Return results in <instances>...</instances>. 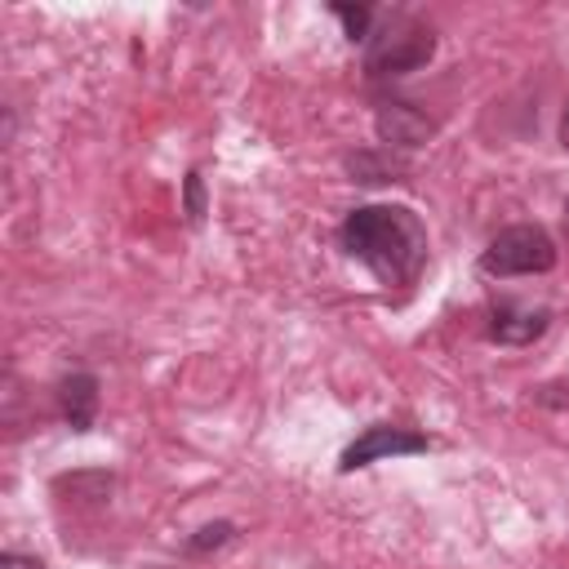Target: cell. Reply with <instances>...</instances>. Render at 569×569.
I'll return each instance as SVG.
<instances>
[{"instance_id": "cell-9", "label": "cell", "mask_w": 569, "mask_h": 569, "mask_svg": "<svg viewBox=\"0 0 569 569\" xmlns=\"http://www.w3.org/2000/svg\"><path fill=\"white\" fill-rule=\"evenodd\" d=\"M347 169H351V178H356V182H391V173H396V164H382V160H373L369 151L351 156V160H347Z\"/></svg>"}, {"instance_id": "cell-11", "label": "cell", "mask_w": 569, "mask_h": 569, "mask_svg": "<svg viewBox=\"0 0 569 569\" xmlns=\"http://www.w3.org/2000/svg\"><path fill=\"white\" fill-rule=\"evenodd\" d=\"M204 213V200H200V173H187V218L196 222Z\"/></svg>"}, {"instance_id": "cell-14", "label": "cell", "mask_w": 569, "mask_h": 569, "mask_svg": "<svg viewBox=\"0 0 569 569\" xmlns=\"http://www.w3.org/2000/svg\"><path fill=\"white\" fill-rule=\"evenodd\" d=\"M565 222H569V200H565Z\"/></svg>"}, {"instance_id": "cell-13", "label": "cell", "mask_w": 569, "mask_h": 569, "mask_svg": "<svg viewBox=\"0 0 569 569\" xmlns=\"http://www.w3.org/2000/svg\"><path fill=\"white\" fill-rule=\"evenodd\" d=\"M560 142H565V151H569V107H565V120H560Z\"/></svg>"}, {"instance_id": "cell-1", "label": "cell", "mask_w": 569, "mask_h": 569, "mask_svg": "<svg viewBox=\"0 0 569 569\" xmlns=\"http://www.w3.org/2000/svg\"><path fill=\"white\" fill-rule=\"evenodd\" d=\"M342 249L382 284H409L427 262V227L405 204H365L342 222Z\"/></svg>"}, {"instance_id": "cell-4", "label": "cell", "mask_w": 569, "mask_h": 569, "mask_svg": "<svg viewBox=\"0 0 569 569\" xmlns=\"http://www.w3.org/2000/svg\"><path fill=\"white\" fill-rule=\"evenodd\" d=\"M405 453H427V436H418V431H409V427L373 422V427H365V436H356V440L342 449L338 467H342V471H356V467H369V462H378V458H405Z\"/></svg>"}, {"instance_id": "cell-2", "label": "cell", "mask_w": 569, "mask_h": 569, "mask_svg": "<svg viewBox=\"0 0 569 569\" xmlns=\"http://www.w3.org/2000/svg\"><path fill=\"white\" fill-rule=\"evenodd\" d=\"M551 267H556V240L533 222L502 227L480 253L485 276H538V271H551Z\"/></svg>"}, {"instance_id": "cell-5", "label": "cell", "mask_w": 569, "mask_h": 569, "mask_svg": "<svg viewBox=\"0 0 569 569\" xmlns=\"http://www.w3.org/2000/svg\"><path fill=\"white\" fill-rule=\"evenodd\" d=\"M551 325V316L542 307H525V302H498L489 311V338L507 342V347H529L533 338H542Z\"/></svg>"}, {"instance_id": "cell-3", "label": "cell", "mask_w": 569, "mask_h": 569, "mask_svg": "<svg viewBox=\"0 0 569 569\" xmlns=\"http://www.w3.org/2000/svg\"><path fill=\"white\" fill-rule=\"evenodd\" d=\"M436 40L422 22L413 18H391L382 31L369 36V53H365V67L369 76H405V71H418L427 58H431Z\"/></svg>"}, {"instance_id": "cell-7", "label": "cell", "mask_w": 569, "mask_h": 569, "mask_svg": "<svg viewBox=\"0 0 569 569\" xmlns=\"http://www.w3.org/2000/svg\"><path fill=\"white\" fill-rule=\"evenodd\" d=\"M58 400H62L67 427H71V431H89V427H93V413H98V378H93V373H71V378H62Z\"/></svg>"}, {"instance_id": "cell-12", "label": "cell", "mask_w": 569, "mask_h": 569, "mask_svg": "<svg viewBox=\"0 0 569 569\" xmlns=\"http://www.w3.org/2000/svg\"><path fill=\"white\" fill-rule=\"evenodd\" d=\"M0 569H44V560L22 556V551H4V556H0Z\"/></svg>"}, {"instance_id": "cell-8", "label": "cell", "mask_w": 569, "mask_h": 569, "mask_svg": "<svg viewBox=\"0 0 569 569\" xmlns=\"http://www.w3.org/2000/svg\"><path fill=\"white\" fill-rule=\"evenodd\" d=\"M333 13L342 18V27H347L351 40H369L373 36L369 31V22H373V9L369 4H333Z\"/></svg>"}, {"instance_id": "cell-10", "label": "cell", "mask_w": 569, "mask_h": 569, "mask_svg": "<svg viewBox=\"0 0 569 569\" xmlns=\"http://www.w3.org/2000/svg\"><path fill=\"white\" fill-rule=\"evenodd\" d=\"M227 538H231V525H227V520H218V525H204L187 547H191V551H209V547H222Z\"/></svg>"}, {"instance_id": "cell-6", "label": "cell", "mask_w": 569, "mask_h": 569, "mask_svg": "<svg viewBox=\"0 0 569 569\" xmlns=\"http://www.w3.org/2000/svg\"><path fill=\"white\" fill-rule=\"evenodd\" d=\"M436 133V120L422 116L418 107L409 102H382L378 107V138L391 142V147H418Z\"/></svg>"}]
</instances>
